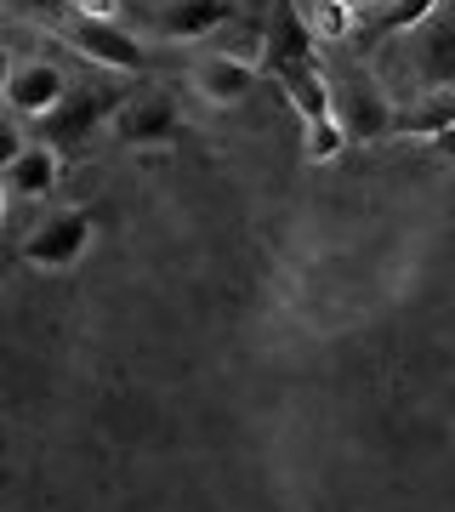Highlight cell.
I'll return each instance as SVG.
<instances>
[{
	"label": "cell",
	"mask_w": 455,
	"mask_h": 512,
	"mask_svg": "<svg viewBox=\"0 0 455 512\" xmlns=\"http://www.w3.org/2000/svg\"><path fill=\"white\" fill-rule=\"evenodd\" d=\"M114 109H120L114 92H91V86L86 92H69L46 120H40V143L57 148V154H80V148L91 143V131L114 120Z\"/></svg>",
	"instance_id": "6da1fadb"
},
{
	"label": "cell",
	"mask_w": 455,
	"mask_h": 512,
	"mask_svg": "<svg viewBox=\"0 0 455 512\" xmlns=\"http://www.w3.org/2000/svg\"><path fill=\"white\" fill-rule=\"evenodd\" d=\"M91 234H97L91 211H80V205L74 211H57V217H46L35 234L23 239V262L29 268H46V274H63V268H74L91 251Z\"/></svg>",
	"instance_id": "7a4b0ae2"
},
{
	"label": "cell",
	"mask_w": 455,
	"mask_h": 512,
	"mask_svg": "<svg viewBox=\"0 0 455 512\" xmlns=\"http://www.w3.org/2000/svg\"><path fill=\"white\" fill-rule=\"evenodd\" d=\"M109 131L120 137L126 148H160L182 131V114L165 92H137V97H120Z\"/></svg>",
	"instance_id": "3957f363"
},
{
	"label": "cell",
	"mask_w": 455,
	"mask_h": 512,
	"mask_svg": "<svg viewBox=\"0 0 455 512\" xmlns=\"http://www.w3.org/2000/svg\"><path fill=\"white\" fill-rule=\"evenodd\" d=\"M256 80H262V69L245 63V57H234V52L200 57V63L188 69V86H194L200 103H211V109H234V103H245V97L256 92Z\"/></svg>",
	"instance_id": "277c9868"
},
{
	"label": "cell",
	"mask_w": 455,
	"mask_h": 512,
	"mask_svg": "<svg viewBox=\"0 0 455 512\" xmlns=\"http://www.w3.org/2000/svg\"><path fill=\"white\" fill-rule=\"evenodd\" d=\"M69 40H74V52L91 57V63H103V69H120V74H143L148 69V46L137 35H126L120 23H86V18H74L69 23Z\"/></svg>",
	"instance_id": "5b68a950"
},
{
	"label": "cell",
	"mask_w": 455,
	"mask_h": 512,
	"mask_svg": "<svg viewBox=\"0 0 455 512\" xmlns=\"http://www.w3.org/2000/svg\"><path fill=\"white\" fill-rule=\"evenodd\" d=\"M336 92V86H330ZM393 103H387L370 80H353V86H342L336 92V126L347 131V143H382V137H393Z\"/></svg>",
	"instance_id": "8992f818"
},
{
	"label": "cell",
	"mask_w": 455,
	"mask_h": 512,
	"mask_svg": "<svg viewBox=\"0 0 455 512\" xmlns=\"http://www.w3.org/2000/svg\"><path fill=\"white\" fill-rule=\"evenodd\" d=\"M416 69L427 92H455V0H444L433 18L421 23Z\"/></svg>",
	"instance_id": "52a82bcc"
},
{
	"label": "cell",
	"mask_w": 455,
	"mask_h": 512,
	"mask_svg": "<svg viewBox=\"0 0 455 512\" xmlns=\"http://www.w3.org/2000/svg\"><path fill=\"white\" fill-rule=\"evenodd\" d=\"M63 97H69L63 69H52V63H18L12 86H6V109L18 114V120H46Z\"/></svg>",
	"instance_id": "ba28073f"
},
{
	"label": "cell",
	"mask_w": 455,
	"mask_h": 512,
	"mask_svg": "<svg viewBox=\"0 0 455 512\" xmlns=\"http://www.w3.org/2000/svg\"><path fill=\"white\" fill-rule=\"evenodd\" d=\"M234 18H239L234 0H165L160 6V35L177 40V46H188V40H205V35H217V29H228Z\"/></svg>",
	"instance_id": "9c48e42d"
},
{
	"label": "cell",
	"mask_w": 455,
	"mask_h": 512,
	"mask_svg": "<svg viewBox=\"0 0 455 512\" xmlns=\"http://www.w3.org/2000/svg\"><path fill=\"white\" fill-rule=\"evenodd\" d=\"M57 177H63V154L46 148V143H29L18 160L6 165L0 188H6V194H18V200H46V194L57 188Z\"/></svg>",
	"instance_id": "30bf717a"
},
{
	"label": "cell",
	"mask_w": 455,
	"mask_h": 512,
	"mask_svg": "<svg viewBox=\"0 0 455 512\" xmlns=\"http://www.w3.org/2000/svg\"><path fill=\"white\" fill-rule=\"evenodd\" d=\"M450 126H455V92H427L416 109H404L393 120L399 137H421V143H433L438 131H450Z\"/></svg>",
	"instance_id": "8fae6325"
},
{
	"label": "cell",
	"mask_w": 455,
	"mask_h": 512,
	"mask_svg": "<svg viewBox=\"0 0 455 512\" xmlns=\"http://www.w3.org/2000/svg\"><path fill=\"white\" fill-rule=\"evenodd\" d=\"M302 6V23H308L313 46H336V40L353 35V12L336 6V0H296Z\"/></svg>",
	"instance_id": "7c38bea8"
},
{
	"label": "cell",
	"mask_w": 455,
	"mask_h": 512,
	"mask_svg": "<svg viewBox=\"0 0 455 512\" xmlns=\"http://www.w3.org/2000/svg\"><path fill=\"white\" fill-rule=\"evenodd\" d=\"M342 148H347V131L336 126V114H330V120H313V126H302V154H308L313 165L342 160Z\"/></svg>",
	"instance_id": "4fadbf2b"
},
{
	"label": "cell",
	"mask_w": 455,
	"mask_h": 512,
	"mask_svg": "<svg viewBox=\"0 0 455 512\" xmlns=\"http://www.w3.org/2000/svg\"><path fill=\"white\" fill-rule=\"evenodd\" d=\"M444 0H387V12L376 23H382V35H410V29H421V23L433 18Z\"/></svg>",
	"instance_id": "5bb4252c"
},
{
	"label": "cell",
	"mask_w": 455,
	"mask_h": 512,
	"mask_svg": "<svg viewBox=\"0 0 455 512\" xmlns=\"http://www.w3.org/2000/svg\"><path fill=\"white\" fill-rule=\"evenodd\" d=\"M23 148H29V143H23V131H18V120H12V114H0V177H6V165L18 160Z\"/></svg>",
	"instance_id": "9a60e30c"
},
{
	"label": "cell",
	"mask_w": 455,
	"mask_h": 512,
	"mask_svg": "<svg viewBox=\"0 0 455 512\" xmlns=\"http://www.w3.org/2000/svg\"><path fill=\"white\" fill-rule=\"evenodd\" d=\"M69 6L86 23H120V0H69Z\"/></svg>",
	"instance_id": "2e32d148"
},
{
	"label": "cell",
	"mask_w": 455,
	"mask_h": 512,
	"mask_svg": "<svg viewBox=\"0 0 455 512\" xmlns=\"http://www.w3.org/2000/svg\"><path fill=\"white\" fill-rule=\"evenodd\" d=\"M433 148H438V160H450V165H455V126H450V131H438Z\"/></svg>",
	"instance_id": "e0dca14e"
},
{
	"label": "cell",
	"mask_w": 455,
	"mask_h": 512,
	"mask_svg": "<svg viewBox=\"0 0 455 512\" xmlns=\"http://www.w3.org/2000/svg\"><path fill=\"white\" fill-rule=\"evenodd\" d=\"M12 69H18V63H12V52L0 46V103H6V86H12Z\"/></svg>",
	"instance_id": "ac0fdd59"
},
{
	"label": "cell",
	"mask_w": 455,
	"mask_h": 512,
	"mask_svg": "<svg viewBox=\"0 0 455 512\" xmlns=\"http://www.w3.org/2000/svg\"><path fill=\"white\" fill-rule=\"evenodd\" d=\"M336 6H347V12H364V6H376V0H336Z\"/></svg>",
	"instance_id": "d6986e66"
},
{
	"label": "cell",
	"mask_w": 455,
	"mask_h": 512,
	"mask_svg": "<svg viewBox=\"0 0 455 512\" xmlns=\"http://www.w3.org/2000/svg\"><path fill=\"white\" fill-rule=\"evenodd\" d=\"M273 6H296V0H273Z\"/></svg>",
	"instance_id": "ffe728a7"
}]
</instances>
